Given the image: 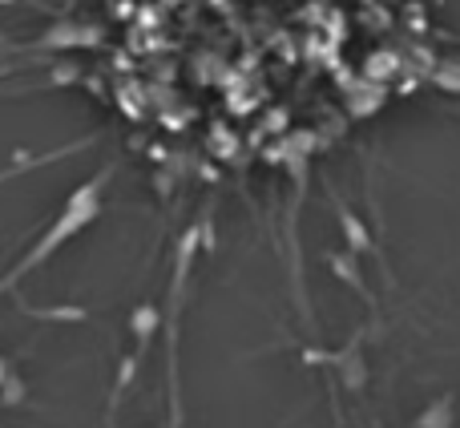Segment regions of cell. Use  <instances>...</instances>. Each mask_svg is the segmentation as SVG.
Listing matches in <instances>:
<instances>
[{"label": "cell", "mask_w": 460, "mask_h": 428, "mask_svg": "<svg viewBox=\"0 0 460 428\" xmlns=\"http://www.w3.org/2000/svg\"><path fill=\"white\" fill-rule=\"evenodd\" d=\"M372 25V0H141L129 109L218 154L262 146L331 114Z\"/></svg>", "instance_id": "cell-1"}]
</instances>
